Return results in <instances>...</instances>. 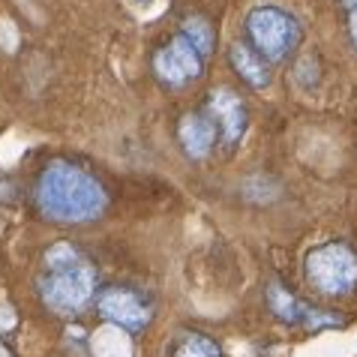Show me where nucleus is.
I'll return each mask as SVG.
<instances>
[{
  "label": "nucleus",
  "instance_id": "f257e3e1",
  "mask_svg": "<svg viewBox=\"0 0 357 357\" xmlns=\"http://www.w3.org/2000/svg\"><path fill=\"white\" fill-rule=\"evenodd\" d=\"M108 195L93 174L73 162H52L36 181V207L52 222H91L105 211Z\"/></svg>",
  "mask_w": 357,
  "mask_h": 357
},
{
  "label": "nucleus",
  "instance_id": "f03ea898",
  "mask_svg": "<svg viewBox=\"0 0 357 357\" xmlns=\"http://www.w3.org/2000/svg\"><path fill=\"white\" fill-rule=\"evenodd\" d=\"M36 289L52 312L75 315L96 297V271L87 259H78L66 267H43Z\"/></svg>",
  "mask_w": 357,
  "mask_h": 357
},
{
  "label": "nucleus",
  "instance_id": "7ed1b4c3",
  "mask_svg": "<svg viewBox=\"0 0 357 357\" xmlns=\"http://www.w3.org/2000/svg\"><path fill=\"white\" fill-rule=\"evenodd\" d=\"M246 33H250L255 52L271 63L285 61L297 48V43H301V27H297V22L276 6H255L252 13L246 15Z\"/></svg>",
  "mask_w": 357,
  "mask_h": 357
},
{
  "label": "nucleus",
  "instance_id": "20e7f679",
  "mask_svg": "<svg viewBox=\"0 0 357 357\" xmlns=\"http://www.w3.org/2000/svg\"><path fill=\"white\" fill-rule=\"evenodd\" d=\"M306 280L321 294H349L357 282V255L340 241L315 246L306 255Z\"/></svg>",
  "mask_w": 357,
  "mask_h": 357
},
{
  "label": "nucleus",
  "instance_id": "39448f33",
  "mask_svg": "<svg viewBox=\"0 0 357 357\" xmlns=\"http://www.w3.org/2000/svg\"><path fill=\"white\" fill-rule=\"evenodd\" d=\"M202 66H204V54L183 33L168 39L160 52L153 54V73L168 87H183L195 82L202 75Z\"/></svg>",
  "mask_w": 357,
  "mask_h": 357
},
{
  "label": "nucleus",
  "instance_id": "423d86ee",
  "mask_svg": "<svg viewBox=\"0 0 357 357\" xmlns=\"http://www.w3.org/2000/svg\"><path fill=\"white\" fill-rule=\"evenodd\" d=\"M96 310L105 321L121 324L126 331H142V327L151 321V310L147 303L130 289H121V285H112V289H102L96 294Z\"/></svg>",
  "mask_w": 357,
  "mask_h": 357
},
{
  "label": "nucleus",
  "instance_id": "0eeeda50",
  "mask_svg": "<svg viewBox=\"0 0 357 357\" xmlns=\"http://www.w3.org/2000/svg\"><path fill=\"white\" fill-rule=\"evenodd\" d=\"M211 114H213V121L220 123L222 138L228 144L241 142L246 132V105L231 87H216L211 93Z\"/></svg>",
  "mask_w": 357,
  "mask_h": 357
},
{
  "label": "nucleus",
  "instance_id": "6e6552de",
  "mask_svg": "<svg viewBox=\"0 0 357 357\" xmlns=\"http://www.w3.org/2000/svg\"><path fill=\"white\" fill-rule=\"evenodd\" d=\"M177 138H181L186 156L204 160V156L213 151V142H216L213 121H207L204 114H186L181 126H177Z\"/></svg>",
  "mask_w": 357,
  "mask_h": 357
},
{
  "label": "nucleus",
  "instance_id": "1a4fd4ad",
  "mask_svg": "<svg viewBox=\"0 0 357 357\" xmlns=\"http://www.w3.org/2000/svg\"><path fill=\"white\" fill-rule=\"evenodd\" d=\"M91 351L93 357H132L135 345H132V336L126 333V327L108 321L91 336Z\"/></svg>",
  "mask_w": 357,
  "mask_h": 357
},
{
  "label": "nucleus",
  "instance_id": "9d476101",
  "mask_svg": "<svg viewBox=\"0 0 357 357\" xmlns=\"http://www.w3.org/2000/svg\"><path fill=\"white\" fill-rule=\"evenodd\" d=\"M228 61H231L234 73L241 75L250 87H267V82H271V73H267V66H264V57L259 52H252V48L234 45L231 52H228Z\"/></svg>",
  "mask_w": 357,
  "mask_h": 357
},
{
  "label": "nucleus",
  "instance_id": "9b49d317",
  "mask_svg": "<svg viewBox=\"0 0 357 357\" xmlns=\"http://www.w3.org/2000/svg\"><path fill=\"white\" fill-rule=\"evenodd\" d=\"M267 303H271V310L280 315L282 321H297V319H303V315L310 312L301 301H297L294 294L285 291L280 282H271V285H267Z\"/></svg>",
  "mask_w": 357,
  "mask_h": 357
},
{
  "label": "nucleus",
  "instance_id": "f8f14e48",
  "mask_svg": "<svg viewBox=\"0 0 357 357\" xmlns=\"http://www.w3.org/2000/svg\"><path fill=\"white\" fill-rule=\"evenodd\" d=\"M177 357H222V354H220V345H216L211 336L192 333L177 345Z\"/></svg>",
  "mask_w": 357,
  "mask_h": 357
},
{
  "label": "nucleus",
  "instance_id": "ddd939ff",
  "mask_svg": "<svg viewBox=\"0 0 357 357\" xmlns=\"http://www.w3.org/2000/svg\"><path fill=\"white\" fill-rule=\"evenodd\" d=\"M181 33L190 39V43H192L202 54L211 52V45H213V31H211V24H207L204 18H198V15H195V18H186Z\"/></svg>",
  "mask_w": 357,
  "mask_h": 357
},
{
  "label": "nucleus",
  "instance_id": "4468645a",
  "mask_svg": "<svg viewBox=\"0 0 357 357\" xmlns=\"http://www.w3.org/2000/svg\"><path fill=\"white\" fill-rule=\"evenodd\" d=\"M78 259H84V255L78 252L73 243H54L52 250L45 252L43 267H66V264H73V261H78Z\"/></svg>",
  "mask_w": 357,
  "mask_h": 357
},
{
  "label": "nucleus",
  "instance_id": "2eb2a0df",
  "mask_svg": "<svg viewBox=\"0 0 357 357\" xmlns=\"http://www.w3.org/2000/svg\"><path fill=\"white\" fill-rule=\"evenodd\" d=\"M9 327H15V315L9 306H0V331H9Z\"/></svg>",
  "mask_w": 357,
  "mask_h": 357
},
{
  "label": "nucleus",
  "instance_id": "dca6fc26",
  "mask_svg": "<svg viewBox=\"0 0 357 357\" xmlns=\"http://www.w3.org/2000/svg\"><path fill=\"white\" fill-rule=\"evenodd\" d=\"M349 31H351V39H354V45H357V9H354L351 18H349Z\"/></svg>",
  "mask_w": 357,
  "mask_h": 357
},
{
  "label": "nucleus",
  "instance_id": "f3484780",
  "mask_svg": "<svg viewBox=\"0 0 357 357\" xmlns=\"http://www.w3.org/2000/svg\"><path fill=\"white\" fill-rule=\"evenodd\" d=\"M0 357H15V354H13V351H9V349H6V345H3V342H0Z\"/></svg>",
  "mask_w": 357,
  "mask_h": 357
},
{
  "label": "nucleus",
  "instance_id": "a211bd4d",
  "mask_svg": "<svg viewBox=\"0 0 357 357\" xmlns=\"http://www.w3.org/2000/svg\"><path fill=\"white\" fill-rule=\"evenodd\" d=\"M345 3H349V6H354V9H357V0H345Z\"/></svg>",
  "mask_w": 357,
  "mask_h": 357
},
{
  "label": "nucleus",
  "instance_id": "6ab92c4d",
  "mask_svg": "<svg viewBox=\"0 0 357 357\" xmlns=\"http://www.w3.org/2000/svg\"><path fill=\"white\" fill-rule=\"evenodd\" d=\"M135 3H151V0H135Z\"/></svg>",
  "mask_w": 357,
  "mask_h": 357
}]
</instances>
